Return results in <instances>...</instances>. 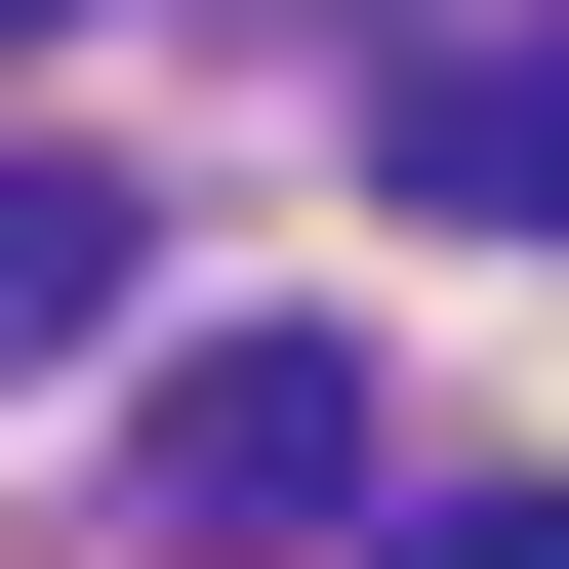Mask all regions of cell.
Wrapping results in <instances>:
<instances>
[{"label": "cell", "instance_id": "obj_1", "mask_svg": "<svg viewBox=\"0 0 569 569\" xmlns=\"http://www.w3.org/2000/svg\"><path fill=\"white\" fill-rule=\"evenodd\" d=\"M163 488H203V529H367V326H203V367H163Z\"/></svg>", "mask_w": 569, "mask_h": 569}, {"label": "cell", "instance_id": "obj_2", "mask_svg": "<svg viewBox=\"0 0 569 569\" xmlns=\"http://www.w3.org/2000/svg\"><path fill=\"white\" fill-rule=\"evenodd\" d=\"M407 203H488V244H569V0H529V41H448V82H407Z\"/></svg>", "mask_w": 569, "mask_h": 569}, {"label": "cell", "instance_id": "obj_3", "mask_svg": "<svg viewBox=\"0 0 569 569\" xmlns=\"http://www.w3.org/2000/svg\"><path fill=\"white\" fill-rule=\"evenodd\" d=\"M82 326H122V203H82V163H0V367H82Z\"/></svg>", "mask_w": 569, "mask_h": 569}, {"label": "cell", "instance_id": "obj_4", "mask_svg": "<svg viewBox=\"0 0 569 569\" xmlns=\"http://www.w3.org/2000/svg\"><path fill=\"white\" fill-rule=\"evenodd\" d=\"M407 569H569V488H448V529H407Z\"/></svg>", "mask_w": 569, "mask_h": 569}, {"label": "cell", "instance_id": "obj_5", "mask_svg": "<svg viewBox=\"0 0 569 569\" xmlns=\"http://www.w3.org/2000/svg\"><path fill=\"white\" fill-rule=\"evenodd\" d=\"M0 41H82V0H0Z\"/></svg>", "mask_w": 569, "mask_h": 569}]
</instances>
